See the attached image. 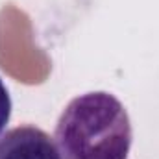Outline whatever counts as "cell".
<instances>
[{
  "instance_id": "6da1fadb",
  "label": "cell",
  "mask_w": 159,
  "mask_h": 159,
  "mask_svg": "<svg viewBox=\"0 0 159 159\" xmlns=\"http://www.w3.org/2000/svg\"><path fill=\"white\" fill-rule=\"evenodd\" d=\"M54 141L63 159H128L133 131L119 98L93 91L67 104L57 119Z\"/></svg>"
},
{
  "instance_id": "7a4b0ae2",
  "label": "cell",
  "mask_w": 159,
  "mask_h": 159,
  "mask_svg": "<svg viewBox=\"0 0 159 159\" xmlns=\"http://www.w3.org/2000/svg\"><path fill=\"white\" fill-rule=\"evenodd\" d=\"M0 159H63L56 141L37 126L22 124L0 135Z\"/></svg>"
},
{
  "instance_id": "3957f363",
  "label": "cell",
  "mask_w": 159,
  "mask_h": 159,
  "mask_svg": "<svg viewBox=\"0 0 159 159\" xmlns=\"http://www.w3.org/2000/svg\"><path fill=\"white\" fill-rule=\"evenodd\" d=\"M11 107H13V104H11L9 91H7V87L4 85V81L0 80V133L4 131L6 124L11 119Z\"/></svg>"
}]
</instances>
